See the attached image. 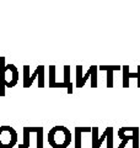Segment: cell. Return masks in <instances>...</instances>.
I'll use <instances>...</instances> for the list:
<instances>
[{
  "mask_svg": "<svg viewBox=\"0 0 140 148\" xmlns=\"http://www.w3.org/2000/svg\"><path fill=\"white\" fill-rule=\"evenodd\" d=\"M47 140H48L49 146L53 148H68L71 143L73 137L69 128L58 125L49 130Z\"/></svg>",
  "mask_w": 140,
  "mask_h": 148,
  "instance_id": "cell-1",
  "label": "cell"
},
{
  "mask_svg": "<svg viewBox=\"0 0 140 148\" xmlns=\"http://www.w3.org/2000/svg\"><path fill=\"white\" fill-rule=\"evenodd\" d=\"M31 67L29 64H25L23 66V88L25 89H29V88L33 84L35 79H38V88L42 89L44 88V66L43 64H39L37 66L35 72L31 73L30 72Z\"/></svg>",
  "mask_w": 140,
  "mask_h": 148,
  "instance_id": "cell-2",
  "label": "cell"
},
{
  "mask_svg": "<svg viewBox=\"0 0 140 148\" xmlns=\"http://www.w3.org/2000/svg\"><path fill=\"white\" fill-rule=\"evenodd\" d=\"M118 137L122 141L118 148H124L129 141L133 142V148H139V127H120L118 130Z\"/></svg>",
  "mask_w": 140,
  "mask_h": 148,
  "instance_id": "cell-3",
  "label": "cell"
},
{
  "mask_svg": "<svg viewBox=\"0 0 140 148\" xmlns=\"http://www.w3.org/2000/svg\"><path fill=\"white\" fill-rule=\"evenodd\" d=\"M92 133V148H100L105 141H107V148H113V127H107L102 136H99V127H91Z\"/></svg>",
  "mask_w": 140,
  "mask_h": 148,
  "instance_id": "cell-4",
  "label": "cell"
},
{
  "mask_svg": "<svg viewBox=\"0 0 140 148\" xmlns=\"http://www.w3.org/2000/svg\"><path fill=\"white\" fill-rule=\"evenodd\" d=\"M17 140V132L14 127L0 126V148H14Z\"/></svg>",
  "mask_w": 140,
  "mask_h": 148,
  "instance_id": "cell-5",
  "label": "cell"
},
{
  "mask_svg": "<svg viewBox=\"0 0 140 148\" xmlns=\"http://www.w3.org/2000/svg\"><path fill=\"white\" fill-rule=\"evenodd\" d=\"M18 82V69L14 64H6L4 68V85L5 88L16 86Z\"/></svg>",
  "mask_w": 140,
  "mask_h": 148,
  "instance_id": "cell-6",
  "label": "cell"
},
{
  "mask_svg": "<svg viewBox=\"0 0 140 148\" xmlns=\"http://www.w3.org/2000/svg\"><path fill=\"white\" fill-rule=\"evenodd\" d=\"M122 71H123V88H129V79L130 78H135L138 79V88H140V64L138 66V71L135 73H130L129 72V66L124 64L122 66Z\"/></svg>",
  "mask_w": 140,
  "mask_h": 148,
  "instance_id": "cell-7",
  "label": "cell"
},
{
  "mask_svg": "<svg viewBox=\"0 0 140 148\" xmlns=\"http://www.w3.org/2000/svg\"><path fill=\"white\" fill-rule=\"evenodd\" d=\"M92 73V66L88 68V71L86 72V74L82 73V66H76V82H75V86L76 88H82L86 84V80L91 77Z\"/></svg>",
  "mask_w": 140,
  "mask_h": 148,
  "instance_id": "cell-8",
  "label": "cell"
},
{
  "mask_svg": "<svg viewBox=\"0 0 140 148\" xmlns=\"http://www.w3.org/2000/svg\"><path fill=\"white\" fill-rule=\"evenodd\" d=\"M100 71H106L107 73V82H106V85L107 88H113V72L116 71H120L122 69V67L120 66H116V64H113V66H100L99 67Z\"/></svg>",
  "mask_w": 140,
  "mask_h": 148,
  "instance_id": "cell-9",
  "label": "cell"
},
{
  "mask_svg": "<svg viewBox=\"0 0 140 148\" xmlns=\"http://www.w3.org/2000/svg\"><path fill=\"white\" fill-rule=\"evenodd\" d=\"M55 71L57 67L54 64L49 66V88H67L64 83H58L55 80Z\"/></svg>",
  "mask_w": 140,
  "mask_h": 148,
  "instance_id": "cell-10",
  "label": "cell"
},
{
  "mask_svg": "<svg viewBox=\"0 0 140 148\" xmlns=\"http://www.w3.org/2000/svg\"><path fill=\"white\" fill-rule=\"evenodd\" d=\"M33 131V127H27L25 126L22 130L23 132V142L18 145V148H30V137H31V133Z\"/></svg>",
  "mask_w": 140,
  "mask_h": 148,
  "instance_id": "cell-11",
  "label": "cell"
},
{
  "mask_svg": "<svg viewBox=\"0 0 140 148\" xmlns=\"http://www.w3.org/2000/svg\"><path fill=\"white\" fill-rule=\"evenodd\" d=\"M70 66H68V64H65V66L63 67V71H64V80L63 83L65 84V86H67L68 89V94H73V84L71 82H70Z\"/></svg>",
  "mask_w": 140,
  "mask_h": 148,
  "instance_id": "cell-12",
  "label": "cell"
},
{
  "mask_svg": "<svg viewBox=\"0 0 140 148\" xmlns=\"http://www.w3.org/2000/svg\"><path fill=\"white\" fill-rule=\"evenodd\" d=\"M5 66V57H0V98L5 96V85H4V68Z\"/></svg>",
  "mask_w": 140,
  "mask_h": 148,
  "instance_id": "cell-13",
  "label": "cell"
},
{
  "mask_svg": "<svg viewBox=\"0 0 140 148\" xmlns=\"http://www.w3.org/2000/svg\"><path fill=\"white\" fill-rule=\"evenodd\" d=\"M85 132H91V127H75V148H81V136Z\"/></svg>",
  "mask_w": 140,
  "mask_h": 148,
  "instance_id": "cell-14",
  "label": "cell"
},
{
  "mask_svg": "<svg viewBox=\"0 0 140 148\" xmlns=\"http://www.w3.org/2000/svg\"><path fill=\"white\" fill-rule=\"evenodd\" d=\"M97 72L99 67L96 64H92V73H91V88H97Z\"/></svg>",
  "mask_w": 140,
  "mask_h": 148,
  "instance_id": "cell-15",
  "label": "cell"
}]
</instances>
